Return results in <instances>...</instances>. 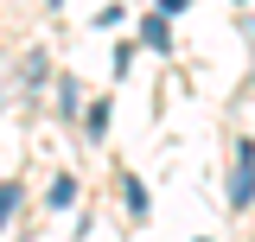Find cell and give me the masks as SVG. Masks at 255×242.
<instances>
[{
	"label": "cell",
	"mask_w": 255,
	"mask_h": 242,
	"mask_svg": "<svg viewBox=\"0 0 255 242\" xmlns=\"http://www.w3.org/2000/svg\"><path fill=\"white\" fill-rule=\"evenodd\" d=\"M249 185H255V153L249 140H236V166H230V204L236 211H249Z\"/></svg>",
	"instance_id": "cell-1"
},
{
	"label": "cell",
	"mask_w": 255,
	"mask_h": 242,
	"mask_svg": "<svg viewBox=\"0 0 255 242\" xmlns=\"http://www.w3.org/2000/svg\"><path fill=\"white\" fill-rule=\"evenodd\" d=\"M122 211L134 217V223H147V185L134 179V172H122Z\"/></svg>",
	"instance_id": "cell-2"
},
{
	"label": "cell",
	"mask_w": 255,
	"mask_h": 242,
	"mask_svg": "<svg viewBox=\"0 0 255 242\" xmlns=\"http://www.w3.org/2000/svg\"><path fill=\"white\" fill-rule=\"evenodd\" d=\"M45 77H51V58H45V51H38V45H32L26 58H19V83H26V90H38V83H45Z\"/></svg>",
	"instance_id": "cell-3"
},
{
	"label": "cell",
	"mask_w": 255,
	"mask_h": 242,
	"mask_svg": "<svg viewBox=\"0 0 255 242\" xmlns=\"http://www.w3.org/2000/svg\"><path fill=\"white\" fill-rule=\"evenodd\" d=\"M45 204H51V211H70V204H77V179H70V172H64V179H51Z\"/></svg>",
	"instance_id": "cell-4"
},
{
	"label": "cell",
	"mask_w": 255,
	"mask_h": 242,
	"mask_svg": "<svg viewBox=\"0 0 255 242\" xmlns=\"http://www.w3.org/2000/svg\"><path fill=\"white\" fill-rule=\"evenodd\" d=\"M140 38H147L153 51H166V45H172V26H166V13H153V19L140 26Z\"/></svg>",
	"instance_id": "cell-5"
},
{
	"label": "cell",
	"mask_w": 255,
	"mask_h": 242,
	"mask_svg": "<svg viewBox=\"0 0 255 242\" xmlns=\"http://www.w3.org/2000/svg\"><path fill=\"white\" fill-rule=\"evenodd\" d=\"M83 127H90V140H102V134H109V102H90V115H83Z\"/></svg>",
	"instance_id": "cell-6"
},
{
	"label": "cell",
	"mask_w": 255,
	"mask_h": 242,
	"mask_svg": "<svg viewBox=\"0 0 255 242\" xmlns=\"http://www.w3.org/2000/svg\"><path fill=\"white\" fill-rule=\"evenodd\" d=\"M13 204H19V185H0V223L13 217Z\"/></svg>",
	"instance_id": "cell-7"
},
{
	"label": "cell",
	"mask_w": 255,
	"mask_h": 242,
	"mask_svg": "<svg viewBox=\"0 0 255 242\" xmlns=\"http://www.w3.org/2000/svg\"><path fill=\"white\" fill-rule=\"evenodd\" d=\"M191 0H159V13H166V19H172V13H185Z\"/></svg>",
	"instance_id": "cell-8"
}]
</instances>
